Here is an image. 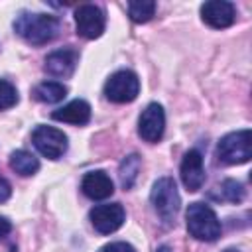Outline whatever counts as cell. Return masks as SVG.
<instances>
[{
	"label": "cell",
	"mask_w": 252,
	"mask_h": 252,
	"mask_svg": "<svg viewBox=\"0 0 252 252\" xmlns=\"http://www.w3.org/2000/svg\"><path fill=\"white\" fill-rule=\"evenodd\" d=\"M12 28L24 41L32 45H45L57 37L61 24H59V18H55L53 14L22 10L16 16Z\"/></svg>",
	"instance_id": "1"
},
{
	"label": "cell",
	"mask_w": 252,
	"mask_h": 252,
	"mask_svg": "<svg viewBox=\"0 0 252 252\" xmlns=\"http://www.w3.org/2000/svg\"><path fill=\"white\" fill-rule=\"evenodd\" d=\"M185 220H187L189 234L197 240L215 242L222 232V226H220V220H219L217 213L213 211L211 205H207L203 201H195L187 207Z\"/></svg>",
	"instance_id": "2"
},
{
	"label": "cell",
	"mask_w": 252,
	"mask_h": 252,
	"mask_svg": "<svg viewBox=\"0 0 252 252\" xmlns=\"http://www.w3.org/2000/svg\"><path fill=\"white\" fill-rule=\"evenodd\" d=\"M150 203L165 224H171L175 220L179 207H181V197H179V191H177L173 177H159L152 185Z\"/></svg>",
	"instance_id": "3"
},
{
	"label": "cell",
	"mask_w": 252,
	"mask_h": 252,
	"mask_svg": "<svg viewBox=\"0 0 252 252\" xmlns=\"http://www.w3.org/2000/svg\"><path fill=\"white\" fill-rule=\"evenodd\" d=\"M217 156L224 165H240L252 158V132L248 128L228 132L219 140Z\"/></svg>",
	"instance_id": "4"
},
{
	"label": "cell",
	"mask_w": 252,
	"mask_h": 252,
	"mask_svg": "<svg viewBox=\"0 0 252 252\" xmlns=\"http://www.w3.org/2000/svg\"><path fill=\"white\" fill-rule=\"evenodd\" d=\"M102 93L110 102H116V104L132 102L140 93V79L134 71L120 69L106 79Z\"/></svg>",
	"instance_id": "5"
},
{
	"label": "cell",
	"mask_w": 252,
	"mask_h": 252,
	"mask_svg": "<svg viewBox=\"0 0 252 252\" xmlns=\"http://www.w3.org/2000/svg\"><path fill=\"white\" fill-rule=\"evenodd\" d=\"M32 142L35 150L47 159H59L69 148L67 134L55 126H45V124H39L33 128Z\"/></svg>",
	"instance_id": "6"
},
{
	"label": "cell",
	"mask_w": 252,
	"mask_h": 252,
	"mask_svg": "<svg viewBox=\"0 0 252 252\" xmlns=\"http://www.w3.org/2000/svg\"><path fill=\"white\" fill-rule=\"evenodd\" d=\"M75 28L81 37L96 39L106 28V16L94 4H81L75 8Z\"/></svg>",
	"instance_id": "7"
},
{
	"label": "cell",
	"mask_w": 252,
	"mask_h": 252,
	"mask_svg": "<svg viewBox=\"0 0 252 252\" xmlns=\"http://www.w3.org/2000/svg\"><path fill=\"white\" fill-rule=\"evenodd\" d=\"M89 219H91V224L94 226L96 232L112 234L124 224L126 211L120 203H104V205L93 207L91 213H89Z\"/></svg>",
	"instance_id": "8"
},
{
	"label": "cell",
	"mask_w": 252,
	"mask_h": 252,
	"mask_svg": "<svg viewBox=\"0 0 252 252\" xmlns=\"http://www.w3.org/2000/svg\"><path fill=\"white\" fill-rule=\"evenodd\" d=\"M165 130V112L159 102H150L138 118V134L142 140L156 144L161 140Z\"/></svg>",
	"instance_id": "9"
},
{
	"label": "cell",
	"mask_w": 252,
	"mask_h": 252,
	"mask_svg": "<svg viewBox=\"0 0 252 252\" xmlns=\"http://www.w3.org/2000/svg\"><path fill=\"white\" fill-rule=\"evenodd\" d=\"M201 18L207 26L215 30H224L234 24L236 8L232 2H226V0H209L201 6Z\"/></svg>",
	"instance_id": "10"
},
{
	"label": "cell",
	"mask_w": 252,
	"mask_h": 252,
	"mask_svg": "<svg viewBox=\"0 0 252 252\" xmlns=\"http://www.w3.org/2000/svg\"><path fill=\"white\" fill-rule=\"evenodd\" d=\"M79 63V51L75 47H63V49H55L45 57V73H49L51 77L57 79H67L75 73Z\"/></svg>",
	"instance_id": "11"
},
{
	"label": "cell",
	"mask_w": 252,
	"mask_h": 252,
	"mask_svg": "<svg viewBox=\"0 0 252 252\" xmlns=\"http://www.w3.org/2000/svg\"><path fill=\"white\" fill-rule=\"evenodd\" d=\"M179 175L187 191L195 193L203 187L205 183V167H203V156L199 150H189L185 152L181 165H179Z\"/></svg>",
	"instance_id": "12"
},
{
	"label": "cell",
	"mask_w": 252,
	"mask_h": 252,
	"mask_svg": "<svg viewBox=\"0 0 252 252\" xmlns=\"http://www.w3.org/2000/svg\"><path fill=\"white\" fill-rule=\"evenodd\" d=\"M81 191L93 201H102L114 193V183H112L110 175L100 169L87 171L81 179Z\"/></svg>",
	"instance_id": "13"
},
{
	"label": "cell",
	"mask_w": 252,
	"mask_h": 252,
	"mask_svg": "<svg viewBox=\"0 0 252 252\" xmlns=\"http://www.w3.org/2000/svg\"><path fill=\"white\" fill-rule=\"evenodd\" d=\"M53 120L59 122H67V124H75V126H83L91 120V104L83 98H75L63 106H59L57 110L51 112Z\"/></svg>",
	"instance_id": "14"
},
{
	"label": "cell",
	"mask_w": 252,
	"mask_h": 252,
	"mask_svg": "<svg viewBox=\"0 0 252 252\" xmlns=\"http://www.w3.org/2000/svg\"><path fill=\"white\" fill-rule=\"evenodd\" d=\"M65 96H67V87L59 81H43L33 89V98L45 104L61 102Z\"/></svg>",
	"instance_id": "15"
},
{
	"label": "cell",
	"mask_w": 252,
	"mask_h": 252,
	"mask_svg": "<svg viewBox=\"0 0 252 252\" xmlns=\"http://www.w3.org/2000/svg\"><path fill=\"white\" fill-rule=\"evenodd\" d=\"M10 167L18 175L30 177L39 169V159L28 150H16V152L10 154Z\"/></svg>",
	"instance_id": "16"
},
{
	"label": "cell",
	"mask_w": 252,
	"mask_h": 252,
	"mask_svg": "<svg viewBox=\"0 0 252 252\" xmlns=\"http://www.w3.org/2000/svg\"><path fill=\"white\" fill-rule=\"evenodd\" d=\"M142 169V159L138 154H130L126 156L122 161H120V167H118V177H120V185L124 189H132L136 179H138V173Z\"/></svg>",
	"instance_id": "17"
},
{
	"label": "cell",
	"mask_w": 252,
	"mask_h": 252,
	"mask_svg": "<svg viewBox=\"0 0 252 252\" xmlns=\"http://www.w3.org/2000/svg\"><path fill=\"white\" fill-rule=\"evenodd\" d=\"M156 14V2L152 0H132L128 2V16L136 24H146Z\"/></svg>",
	"instance_id": "18"
},
{
	"label": "cell",
	"mask_w": 252,
	"mask_h": 252,
	"mask_svg": "<svg viewBox=\"0 0 252 252\" xmlns=\"http://www.w3.org/2000/svg\"><path fill=\"white\" fill-rule=\"evenodd\" d=\"M220 197L230 203H240L244 199V187L236 179H224L220 183Z\"/></svg>",
	"instance_id": "19"
},
{
	"label": "cell",
	"mask_w": 252,
	"mask_h": 252,
	"mask_svg": "<svg viewBox=\"0 0 252 252\" xmlns=\"http://www.w3.org/2000/svg\"><path fill=\"white\" fill-rule=\"evenodd\" d=\"M16 102H18V91H16V87L10 81L0 79V110L12 108Z\"/></svg>",
	"instance_id": "20"
},
{
	"label": "cell",
	"mask_w": 252,
	"mask_h": 252,
	"mask_svg": "<svg viewBox=\"0 0 252 252\" xmlns=\"http://www.w3.org/2000/svg\"><path fill=\"white\" fill-rule=\"evenodd\" d=\"M102 252H136V248L130 242L116 240V242H110V244L102 246Z\"/></svg>",
	"instance_id": "21"
},
{
	"label": "cell",
	"mask_w": 252,
	"mask_h": 252,
	"mask_svg": "<svg viewBox=\"0 0 252 252\" xmlns=\"http://www.w3.org/2000/svg\"><path fill=\"white\" fill-rule=\"evenodd\" d=\"M10 195H12V185L8 183V179L0 177V203L8 201V199H10Z\"/></svg>",
	"instance_id": "22"
},
{
	"label": "cell",
	"mask_w": 252,
	"mask_h": 252,
	"mask_svg": "<svg viewBox=\"0 0 252 252\" xmlns=\"http://www.w3.org/2000/svg\"><path fill=\"white\" fill-rule=\"evenodd\" d=\"M10 232H12V222L6 217H0V240L6 238Z\"/></svg>",
	"instance_id": "23"
},
{
	"label": "cell",
	"mask_w": 252,
	"mask_h": 252,
	"mask_svg": "<svg viewBox=\"0 0 252 252\" xmlns=\"http://www.w3.org/2000/svg\"><path fill=\"white\" fill-rule=\"evenodd\" d=\"M224 252H240V250H236V248H226Z\"/></svg>",
	"instance_id": "24"
},
{
	"label": "cell",
	"mask_w": 252,
	"mask_h": 252,
	"mask_svg": "<svg viewBox=\"0 0 252 252\" xmlns=\"http://www.w3.org/2000/svg\"><path fill=\"white\" fill-rule=\"evenodd\" d=\"M159 252H167V246H161V248H159Z\"/></svg>",
	"instance_id": "25"
}]
</instances>
